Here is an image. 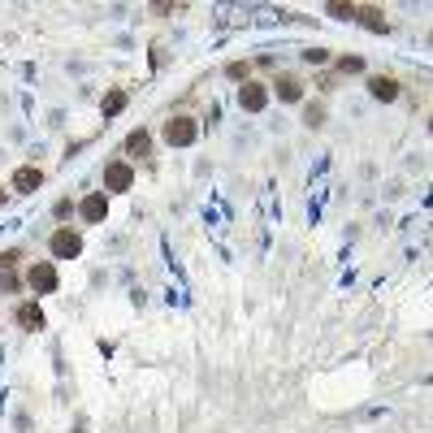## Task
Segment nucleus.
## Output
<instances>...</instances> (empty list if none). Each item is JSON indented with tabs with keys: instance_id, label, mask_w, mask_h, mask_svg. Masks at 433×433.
I'll return each mask as SVG.
<instances>
[{
	"instance_id": "obj_1",
	"label": "nucleus",
	"mask_w": 433,
	"mask_h": 433,
	"mask_svg": "<svg viewBox=\"0 0 433 433\" xmlns=\"http://www.w3.org/2000/svg\"><path fill=\"white\" fill-rule=\"evenodd\" d=\"M79 251H83V234H79L74 226H61V230L52 234V256H57V260H74Z\"/></svg>"
},
{
	"instance_id": "obj_2",
	"label": "nucleus",
	"mask_w": 433,
	"mask_h": 433,
	"mask_svg": "<svg viewBox=\"0 0 433 433\" xmlns=\"http://www.w3.org/2000/svg\"><path fill=\"white\" fill-rule=\"evenodd\" d=\"M26 286H30L35 295H52L57 291V265L52 260H40V265L26 273Z\"/></svg>"
},
{
	"instance_id": "obj_3",
	"label": "nucleus",
	"mask_w": 433,
	"mask_h": 433,
	"mask_svg": "<svg viewBox=\"0 0 433 433\" xmlns=\"http://www.w3.org/2000/svg\"><path fill=\"white\" fill-rule=\"evenodd\" d=\"M195 134H200V126H195L191 117H173V122L165 126V143H173V148H187V143H195Z\"/></svg>"
},
{
	"instance_id": "obj_4",
	"label": "nucleus",
	"mask_w": 433,
	"mask_h": 433,
	"mask_svg": "<svg viewBox=\"0 0 433 433\" xmlns=\"http://www.w3.org/2000/svg\"><path fill=\"white\" fill-rule=\"evenodd\" d=\"M130 183H134V169L126 165V161H113L104 169V187H108V195H117V191H130Z\"/></svg>"
},
{
	"instance_id": "obj_5",
	"label": "nucleus",
	"mask_w": 433,
	"mask_h": 433,
	"mask_svg": "<svg viewBox=\"0 0 433 433\" xmlns=\"http://www.w3.org/2000/svg\"><path fill=\"white\" fill-rule=\"evenodd\" d=\"M238 104H243V108H251V113H260V108L269 104V91H265V83H243V91H238Z\"/></svg>"
},
{
	"instance_id": "obj_6",
	"label": "nucleus",
	"mask_w": 433,
	"mask_h": 433,
	"mask_svg": "<svg viewBox=\"0 0 433 433\" xmlns=\"http://www.w3.org/2000/svg\"><path fill=\"white\" fill-rule=\"evenodd\" d=\"M369 91H373V100H399V79L373 74V79H369Z\"/></svg>"
},
{
	"instance_id": "obj_7",
	"label": "nucleus",
	"mask_w": 433,
	"mask_h": 433,
	"mask_svg": "<svg viewBox=\"0 0 433 433\" xmlns=\"http://www.w3.org/2000/svg\"><path fill=\"white\" fill-rule=\"evenodd\" d=\"M104 212H108V191L83 200V221H104Z\"/></svg>"
},
{
	"instance_id": "obj_8",
	"label": "nucleus",
	"mask_w": 433,
	"mask_h": 433,
	"mask_svg": "<svg viewBox=\"0 0 433 433\" xmlns=\"http://www.w3.org/2000/svg\"><path fill=\"white\" fill-rule=\"evenodd\" d=\"M40 187H44V173H40V169H18V173H13V191L26 195V191H40Z\"/></svg>"
},
{
	"instance_id": "obj_9",
	"label": "nucleus",
	"mask_w": 433,
	"mask_h": 433,
	"mask_svg": "<svg viewBox=\"0 0 433 433\" xmlns=\"http://www.w3.org/2000/svg\"><path fill=\"white\" fill-rule=\"evenodd\" d=\"M18 325L22 330H44V308L40 304H22L18 308Z\"/></svg>"
},
{
	"instance_id": "obj_10",
	"label": "nucleus",
	"mask_w": 433,
	"mask_h": 433,
	"mask_svg": "<svg viewBox=\"0 0 433 433\" xmlns=\"http://www.w3.org/2000/svg\"><path fill=\"white\" fill-rule=\"evenodd\" d=\"M148 152H152V134L148 130H134L126 139V156H148Z\"/></svg>"
},
{
	"instance_id": "obj_11",
	"label": "nucleus",
	"mask_w": 433,
	"mask_h": 433,
	"mask_svg": "<svg viewBox=\"0 0 433 433\" xmlns=\"http://www.w3.org/2000/svg\"><path fill=\"white\" fill-rule=\"evenodd\" d=\"M277 100H286V104L304 100V83H295V79H277Z\"/></svg>"
},
{
	"instance_id": "obj_12",
	"label": "nucleus",
	"mask_w": 433,
	"mask_h": 433,
	"mask_svg": "<svg viewBox=\"0 0 433 433\" xmlns=\"http://www.w3.org/2000/svg\"><path fill=\"white\" fill-rule=\"evenodd\" d=\"M100 108H104V117H113V113H122V108H126V91H108Z\"/></svg>"
},
{
	"instance_id": "obj_13",
	"label": "nucleus",
	"mask_w": 433,
	"mask_h": 433,
	"mask_svg": "<svg viewBox=\"0 0 433 433\" xmlns=\"http://www.w3.org/2000/svg\"><path fill=\"white\" fill-rule=\"evenodd\" d=\"M304 126H312V130H316V126H325V104H316V100H312V104L304 108Z\"/></svg>"
},
{
	"instance_id": "obj_14",
	"label": "nucleus",
	"mask_w": 433,
	"mask_h": 433,
	"mask_svg": "<svg viewBox=\"0 0 433 433\" xmlns=\"http://www.w3.org/2000/svg\"><path fill=\"white\" fill-rule=\"evenodd\" d=\"M355 18L364 22V26H373V30H386V22H381V13H377V9H355Z\"/></svg>"
},
{
	"instance_id": "obj_15",
	"label": "nucleus",
	"mask_w": 433,
	"mask_h": 433,
	"mask_svg": "<svg viewBox=\"0 0 433 433\" xmlns=\"http://www.w3.org/2000/svg\"><path fill=\"white\" fill-rule=\"evenodd\" d=\"M338 69H342V74H355V69H364V61H359V57H342Z\"/></svg>"
},
{
	"instance_id": "obj_16",
	"label": "nucleus",
	"mask_w": 433,
	"mask_h": 433,
	"mask_svg": "<svg viewBox=\"0 0 433 433\" xmlns=\"http://www.w3.org/2000/svg\"><path fill=\"white\" fill-rule=\"evenodd\" d=\"M13 260H22V251L9 247V251H0V269H13Z\"/></svg>"
},
{
	"instance_id": "obj_17",
	"label": "nucleus",
	"mask_w": 433,
	"mask_h": 433,
	"mask_svg": "<svg viewBox=\"0 0 433 433\" xmlns=\"http://www.w3.org/2000/svg\"><path fill=\"white\" fill-rule=\"evenodd\" d=\"M334 18H355V5H330Z\"/></svg>"
},
{
	"instance_id": "obj_18",
	"label": "nucleus",
	"mask_w": 433,
	"mask_h": 433,
	"mask_svg": "<svg viewBox=\"0 0 433 433\" xmlns=\"http://www.w3.org/2000/svg\"><path fill=\"white\" fill-rule=\"evenodd\" d=\"M5 200H9V191H5V187H0V204H5Z\"/></svg>"
},
{
	"instance_id": "obj_19",
	"label": "nucleus",
	"mask_w": 433,
	"mask_h": 433,
	"mask_svg": "<svg viewBox=\"0 0 433 433\" xmlns=\"http://www.w3.org/2000/svg\"><path fill=\"white\" fill-rule=\"evenodd\" d=\"M429 126H433V122H429Z\"/></svg>"
}]
</instances>
